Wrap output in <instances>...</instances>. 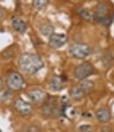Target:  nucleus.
I'll use <instances>...</instances> for the list:
<instances>
[{
    "mask_svg": "<svg viewBox=\"0 0 114 132\" xmlns=\"http://www.w3.org/2000/svg\"><path fill=\"white\" fill-rule=\"evenodd\" d=\"M20 69L28 75H34L43 68L44 64L42 59L34 53H23L19 59Z\"/></svg>",
    "mask_w": 114,
    "mask_h": 132,
    "instance_id": "obj_1",
    "label": "nucleus"
},
{
    "mask_svg": "<svg viewBox=\"0 0 114 132\" xmlns=\"http://www.w3.org/2000/svg\"><path fill=\"white\" fill-rule=\"evenodd\" d=\"M68 52L73 58L83 60L89 57L91 53V49L87 44L83 43H75L69 47Z\"/></svg>",
    "mask_w": 114,
    "mask_h": 132,
    "instance_id": "obj_2",
    "label": "nucleus"
},
{
    "mask_svg": "<svg viewBox=\"0 0 114 132\" xmlns=\"http://www.w3.org/2000/svg\"><path fill=\"white\" fill-rule=\"evenodd\" d=\"M94 20L98 23L103 25H109L111 23V18L108 15V9L105 4L100 3L97 5L94 12Z\"/></svg>",
    "mask_w": 114,
    "mask_h": 132,
    "instance_id": "obj_3",
    "label": "nucleus"
},
{
    "mask_svg": "<svg viewBox=\"0 0 114 132\" xmlns=\"http://www.w3.org/2000/svg\"><path fill=\"white\" fill-rule=\"evenodd\" d=\"M94 73V68L89 62H83L75 67L74 75V77L78 80H85Z\"/></svg>",
    "mask_w": 114,
    "mask_h": 132,
    "instance_id": "obj_4",
    "label": "nucleus"
},
{
    "mask_svg": "<svg viewBox=\"0 0 114 132\" xmlns=\"http://www.w3.org/2000/svg\"><path fill=\"white\" fill-rule=\"evenodd\" d=\"M7 86L10 90H20L23 88L25 81L21 75L18 72H12L8 75L7 77Z\"/></svg>",
    "mask_w": 114,
    "mask_h": 132,
    "instance_id": "obj_5",
    "label": "nucleus"
},
{
    "mask_svg": "<svg viewBox=\"0 0 114 132\" xmlns=\"http://www.w3.org/2000/svg\"><path fill=\"white\" fill-rule=\"evenodd\" d=\"M67 36L65 34L53 33L49 37V45L53 49L61 48L66 44Z\"/></svg>",
    "mask_w": 114,
    "mask_h": 132,
    "instance_id": "obj_6",
    "label": "nucleus"
},
{
    "mask_svg": "<svg viewBox=\"0 0 114 132\" xmlns=\"http://www.w3.org/2000/svg\"><path fill=\"white\" fill-rule=\"evenodd\" d=\"M13 106L15 110L21 115H28L32 113V105L22 98H17L13 102Z\"/></svg>",
    "mask_w": 114,
    "mask_h": 132,
    "instance_id": "obj_7",
    "label": "nucleus"
},
{
    "mask_svg": "<svg viewBox=\"0 0 114 132\" xmlns=\"http://www.w3.org/2000/svg\"><path fill=\"white\" fill-rule=\"evenodd\" d=\"M27 94L28 97L36 104L42 103L47 99V94L40 89H31L28 91Z\"/></svg>",
    "mask_w": 114,
    "mask_h": 132,
    "instance_id": "obj_8",
    "label": "nucleus"
},
{
    "mask_svg": "<svg viewBox=\"0 0 114 132\" xmlns=\"http://www.w3.org/2000/svg\"><path fill=\"white\" fill-rule=\"evenodd\" d=\"M56 99L55 98H48L46 99V101L44 102V104L41 107V113L46 118L52 116L56 109Z\"/></svg>",
    "mask_w": 114,
    "mask_h": 132,
    "instance_id": "obj_9",
    "label": "nucleus"
},
{
    "mask_svg": "<svg viewBox=\"0 0 114 132\" xmlns=\"http://www.w3.org/2000/svg\"><path fill=\"white\" fill-rule=\"evenodd\" d=\"M69 95H70V97L72 98L75 99V100H79V99H81L86 95V92L82 89V87L80 84H78L72 87L69 90Z\"/></svg>",
    "mask_w": 114,
    "mask_h": 132,
    "instance_id": "obj_10",
    "label": "nucleus"
},
{
    "mask_svg": "<svg viewBox=\"0 0 114 132\" xmlns=\"http://www.w3.org/2000/svg\"><path fill=\"white\" fill-rule=\"evenodd\" d=\"M95 116L98 121L102 123H105L111 120V112L108 110L107 108H100L97 111Z\"/></svg>",
    "mask_w": 114,
    "mask_h": 132,
    "instance_id": "obj_11",
    "label": "nucleus"
},
{
    "mask_svg": "<svg viewBox=\"0 0 114 132\" xmlns=\"http://www.w3.org/2000/svg\"><path fill=\"white\" fill-rule=\"evenodd\" d=\"M50 88L54 91L61 90L64 88V81L60 76H55L50 81Z\"/></svg>",
    "mask_w": 114,
    "mask_h": 132,
    "instance_id": "obj_12",
    "label": "nucleus"
},
{
    "mask_svg": "<svg viewBox=\"0 0 114 132\" xmlns=\"http://www.w3.org/2000/svg\"><path fill=\"white\" fill-rule=\"evenodd\" d=\"M12 25L15 31L19 32V33H24L27 30V24L23 20L20 19V18H13L12 21Z\"/></svg>",
    "mask_w": 114,
    "mask_h": 132,
    "instance_id": "obj_13",
    "label": "nucleus"
},
{
    "mask_svg": "<svg viewBox=\"0 0 114 132\" xmlns=\"http://www.w3.org/2000/svg\"><path fill=\"white\" fill-rule=\"evenodd\" d=\"M40 31L43 36L50 37L54 33V28L50 23H42L40 26Z\"/></svg>",
    "mask_w": 114,
    "mask_h": 132,
    "instance_id": "obj_14",
    "label": "nucleus"
},
{
    "mask_svg": "<svg viewBox=\"0 0 114 132\" xmlns=\"http://www.w3.org/2000/svg\"><path fill=\"white\" fill-rule=\"evenodd\" d=\"M80 85L82 87V89L84 90L85 92H86V94L91 92V91L93 90V89H94V82H93L92 81L86 80V79L83 80L80 84Z\"/></svg>",
    "mask_w": 114,
    "mask_h": 132,
    "instance_id": "obj_15",
    "label": "nucleus"
},
{
    "mask_svg": "<svg viewBox=\"0 0 114 132\" xmlns=\"http://www.w3.org/2000/svg\"><path fill=\"white\" fill-rule=\"evenodd\" d=\"M12 93L9 90L5 89H0V101L1 102H5L11 98Z\"/></svg>",
    "mask_w": 114,
    "mask_h": 132,
    "instance_id": "obj_16",
    "label": "nucleus"
},
{
    "mask_svg": "<svg viewBox=\"0 0 114 132\" xmlns=\"http://www.w3.org/2000/svg\"><path fill=\"white\" fill-rule=\"evenodd\" d=\"M79 13L81 14V16L83 19L87 20V21H89L91 19H94V14H92V13L90 11H89L87 9H86V8H81V9H80L79 10Z\"/></svg>",
    "mask_w": 114,
    "mask_h": 132,
    "instance_id": "obj_17",
    "label": "nucleus"
},
{
    "mask_svg": "<svg viewBox=\"0 0 114 132\" xmlns=\"http://www.w3.org/2000/svg\"><path fill=\"white\" fill-rule=\"evenodd\" d=\"M47 4V0H33V5L36 9H42Z\"/></svg>",
    "mask_w": 114,
    "mask_h": 132,
    "instance_id": "obj_18",
    "label": "nucleus"
},
{
    "mask_svg": "<svg viewBox=\"0 0 114 132\" xmlns=\"http://www.w3.org/2000/svg\"><path fill=\"white\" fill-rule=\"evenodd\" d=\"M91 126L89 125H81L80 128H79V130L80 132H90L91 131Z\"/></svg>",
    "mask_w": 114,
    "mask_h": 132,
    "instance_id": "obj_19",
    "label": "nucleus"
},
{
    "mask_svg": "<svg viewBox=\"0 0 114 132\" xmlns=\"http://www.w3.org/2000/svg\"><path fill=\"white\" fill-rule=\"evenodd\" d=\"M25 132H41V130L37 126H30L26 129Z\"/></svg>",
    "mask_w": 114,
    "mask_h": 132,
    "instance_id": "obj_20",
    "label": "nucleus"
},
{
    "mask_svg": "<svg viewBox=\"0 0 114 132\" xmlns=\"http://www.w3.org/2000/svg\"><path fill=\"white\" fill-rule=\"evenodd\" d=\"M9 50H11V49H10V48H9V49H6V51L8 52V53H10V52H9ZM13 52H11V54H9V55H8V58H11V57L13 56Z\"/></svg>",
    "mask_w": 114,
    "mask_h": 132,
    "instance_id": "obj_21",
    "label": "nucleus"
},
{
    "mask_svg": "<svg viewBox=\"0 0 114 132\" xmlns=\"http://www.w3.org/2000/svg\"><path fill=\"white\" fill-rule=\"evenodd\" d=\"M2 16H3V11H2V9L0 8V19L2 18Z\"/></svg>",
    "mask_w": 114,
    "mask_h": 132,
    "instance_id": "obj_22",
    "label": "nucleus"
},
{
    "mask_svg": "<svg viewBox=\"0 0 114 132\" xmlns=\"http://www.w3.org/2000/svg\"><path fill=\"white\" fill-rule=\"evenodd\" d=\"M1 85H2V79H1V77H0V89H1Z\"/></svg>",
    "mask_w": 114,
    "mask_h": 132,
    "instance_id": "obj_23",
    "label": "nucleus"
},
{
    "mask_svg": "<svg viewBox=\"0 0 114 132\" xmlns=\"http://www.w3.org/2000/svg\"><path fill=\"white\" fill-rule=\"evenodd\" d=\"M0 132H1V130H0Z\"/></svg>",
    "mask_w": 114,
    "mask_h": 132,
    "instance_id": "obj_24",
    "label": "nucleus"
}]
</instances>
